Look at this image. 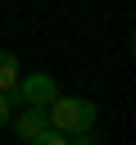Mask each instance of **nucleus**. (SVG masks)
Instances as JSON below:
<instances>
[{
    "label": "nucleus",
    "mask_w": 136,
    "mask_h": 145,
    "mask_svg": "<svg viewBox=\"0 0 136 145\" xmlns=\"http://www.w3.org/2000/svg\"><path fill=\"white\" fill-rule=\"evenodd\" d=\"M68 145H100L95 131H82V136H68Z\"/></svg>",
    "instance_id": "obj_7"
},
{
    "label": "nucleus",
    "mask_w": 136,
    "mask_h": 145,
    "mask_svg": "<svg viewBox=\"0 0 136 145\" xmlns=\"http://www.w3.org/2000/svg\"><path fill=\"white\" fill-rule=\"evenodd\" d=\"M45 118H50L54 131H63V136H82V131H95L100 109H95V100H86V95H59V100L45 109Z\"/></svg>",
    "instance_id": "obj_1"
},
{
    "label": "nucleus",
    "mask_w": 136,
    "mask_h": 145,
    "mask_svg": "<svg viewBox=\"0 0 136 145\" xmlns=\"http://www.w3.org/2000/svg\"><path fill=\"white\" fill-rule=\"evenodd\" d=\"M59 95H63V91H59L54 72H23L9 100H14V104H23V109H50Z\"/></svg>",
    "instance_id": "obj_2"
},
{
    "label": "nucleus",
    "mask_w": 136,
    "mask_h": 145,
    "mask_svg": "<svg viewBox=\"0 0 136 145\" xmlns=\"http://www.w3.org/2000/svg\"><path fill=\"white\" fill-rule=\"evenodd\" d=\"M18 77H23V68H18V54H14V50H0V95H14Z\"/></svg>",
    "instance_id": "obj_4"
},
{
    "label": "nucleus",
    "mask_w": 136,
    "mask_h": 145,
    "mask_svg": "<svg viewBox=\"0 0 136 145\" xmlns=\"http://www.w3.org/2000/svg\"><path fill=\"white\" fill-rule=\"evenodd\" d=\"M9 122H14V131H18V140H23V145H32L41 131H50L45 109H18V118H9Z\"/></svg>",
    "instance_id": "obj_3"
},
{
    "label": "nucleus",
    "mask_w": 136,
    "mask_h": 145,
    "mask_svg": "<svg viewBox=\"0 0 136 145\" xmlns=\"http://www.w3.org/2000/svg\"><path fill=\"white\" fill-rule=\"evenodd\" d=\"M9 118H14V100H9V95H0V127H5Z\"/></svg>",
    "instance_id": "obj_6"
},
{
    "label": "nucleus",
    "mask_w": 136,
    "mask_h": 145,
    "mask_svg": "<svg viewBox=\"0 0 136 145\" xmlns=\"http://www.w3.org/2000/svg\"><path fill=\"white\" fill-rule=\"evenodd\" d=\"M32 145H68V136H63V131H54V127H50V131H41V136H36V140H32Z\"/></svg>",
    "instance_id": "obj_5"
}]
</instances>
